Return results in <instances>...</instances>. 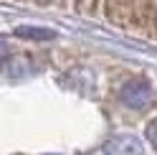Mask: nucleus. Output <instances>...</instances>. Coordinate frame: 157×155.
Instances as JSON below:
<instances>
[{
    "instance_id": "1",
    "label": "nucleus",
    "mask_w": 157,
    "mask_h": 155,
    "mask_svg": "<svg viewBox=\"0 0 157 155\" xmlns=\"http://www.w3.org/2000/svg\"><path fill=\"white\" fill-rule=\"evenodd\" d=\"M122 102L132 109H147L155 102V94L144 79H132L122 86Z\"/></svg>"
},
{
    "instance_id": "2",
    "label": "nucleus",
    "mask_w": 157,
    "mask_h": 155,
    "mask_svg": "<svg viewBox=\"0 0 157 155\" xmlns=\"http://www.w3.org/2000/svg\"><path fill=\"white\" fill-rule=\"evenodd\" d=\"M106 155H144V148L132 135H119L106 142Z\"/></svg>"
},
{
    "instance_id": "3",
    "label": "nucleus",
    "mask_w": 157,
    "mask_h": 155,
    "mask_svg": "<svg viewBox=\"0 0 157 155\" xmlns=\"http://www.w3.org/2000/svg\"><path fill=\"white\" fill-rule=\"evenodd\" d=\"M15 33L23 36V38H53V33L51 31H43V28H18Z\"/></svg>"
},
{
    "instance_id": "4",
    "label": "nucleus",
    "mask_w": 157,
    "mask_h": 155,
    "mask_svg": "<svg viewBox=\"0 0 157 155\" xmlns=\"http://www.w3.org/2000/svg\"><path fill=\"white\" fill-rule=\"evenodd\" d=\"M147 140L152 142V148H157V120H152L147 125Z\"/></svg>"
},
{
    "instance_id": "5",
    "label": "nucleus",
    "mask_w": 157,
    "mask_h": 155,
    "mask_svg": "<svg viewBox=\"0 0 157 155\" xmlns=\"http://www.w3.org/2000/svg\"><path fill=\"white\" fill-rule=\"evenodd\" d=\"M8 54H10V51H8V41H5V38H0V61L8 59Z\"/></svg>"
}]
</instances>
